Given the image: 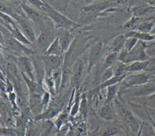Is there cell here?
Segmentation results:
<instances>
[{"label":"cell","mask_w":155,"mask_h":136,"mask_svg":"<svg viewBox=\"0 0 155 136\" xmlns=\"http://www.w3.org/2000/svg\"><path fill=\"white\" fill-rule=\"evenodd\" d=\"M155 26V19L154 18H148L142 20L134 30L142 32L151 33Z\"/></svg>","instance_id":"24"},{"label":"cell","mask_w":155,"mask_h":136,"mask_svg":"<svg viewBox=\"0 0 155 136\" xmlns=\"http://www.w3.org/2000/svg\"><path fill=\"white\" fill-rule=\"evenodd\" d=\"M51 94L48 91H45V92L42 95V102L44 106V111L49 105L51 101Z\"/></svg>","instance_id":"41"},{"label":"cell","mask_w":155,"mask_h":136,"mask_svg":"<svg viewBox=\"0 0 155 136\" xmlns=\"http://www.w3.org/2000/svg\"><path fill=\"white\" fill-rule=\"evenodd\" d=\"M42 13H45L53 22L57 30L70 29L73 30L78 26V24L61 14L58 10L54 9L44 0V5Z\"/></svg>","instance_id":"3"},{"label":"cell","mask_w":155,"mask_h":136,"mask_svg":"<svg viewBox=\"0 0 155 136\" xmlns=\"http://www.w3.org/2000/svg\"><path fill=\"white\" fill-rule=\"evenodd\" d=\"M44 82L45 85L47 86V91H48L50 94H51V96L55 97L57 96L56 88H55V84L54 82L51 77V76H47L45 75L44 78Z\"/></svg>","instance_id":"34"},{"label":"cell","mask_w":155,"mask_h":136,"mask_svg":"<svg viewBox=\"0 0 155 136\" xmlns=\"http://www.w3.org/2000/svg\"><path fill=\"white\" fill-rule=\"evenodd\" d=\"M120 82L110 85L106 88V98L104 103L112 102L116 99V96H117L120 91Z\"/></svg>","instance_id":"26"},{"label":"cell","mask_w":155,"mask_h":136,"mask_svg":"<svg viewBox=\"0 0 155 136\" xmlns=\"http://www.w3.org/2000/svg\"><path fill=\"white\" fill-rule=\"evenodd\" d=\"M154 93H155V81L142 85L130 87L119 92V94L133 99L148 96Z\"/></svg>","instance_id":"7"},{"label":"cell","mask_w":155,"mask_h":136,"mask_svg":"<svg viewBox=\"0 0 155 136\" xmlns=\"http://www.w3.org/2000/svg\"><path fill=\"white\" fill-rule=\"evenodd\" d=\"M41 128L42 135H48L53 131L55 123L50 119H42L41 120Z\"/></svg>","instance_id":"28"},{"label":"cell","mask_w":155,"mask_h":136,"mask_svg":"<svg viewBox=\"0 0 155 136\" xmlns=\"http://www.w3.org/2000/svg\"><path fill=\"white\" fill-rule=\"evenodd\" d=\"M113 76H114V73H113L112 66L106 69L101 73V83L106 81L107 80L109 79Z\"/></svg>","instance_id":"39"},{"label":"cell","mask_w":155,"mask_h":136,"mask_svg":"<svg viewBox=\"0 0 155 136\" xmlns=\"http://www.w3.org/2000/svg\"><path fill=\"white\" fill-rule=\"evenodd\" d=\"M21 6L27 17L39 29L45 26V18L47 15L37 8H33L26 4V2L19 1Z\"/></svg>","instance_id":"10"},{"label":"cell","mask_w":155,"mask_h":136,"mask_svg":"<svg viewBox=\"0 0 155 136\" xmlns=\"http://www.w3.org/2000/svg\"><path fill=\"white\" fill-rule=\"evenodd\" d=\"M58 36H59V42L62 49L63 53L66 52L70 48L72 43L76 38L74 34L72 33V30L70 29H59Z\"/></svg>","instance_id":"16"},{"label":"cell","mask_w":155,"mask_h":136,"mask_svg":"<svg viewBox=\"0 0 155 136\" xmlns=\"http://www.w3.org/2000/svg\"><path fill=\"white\" fill-rule=\"evenodd\" d=\"M1 25L5 26L9 31V32H10V34L16 40H18V41H19L20 42L22 43L25 45H29L31 47L32 46L31 43L27 39V38L22 33V32L21 31L18 26H13L10 25L5 24L2 22H1Z\"/></svg>","instance_id":"17"},{"label":"cell","mask_w":155,"mask_h":136,"mask_svg":"<svg viewBox=\"0 0 155 136\" xmlns=\"http://www.w3.org/2000/svg\"><path fill=\"white\" fill-rule=\"evenodd\" d=\"M141 22V17L133 16L130 19L124 24V28L130 31L134 30Z\"/></svg>","instance_id":"33"},{"label":"cell","mask_w":155,"mask_h":136,"mask_svg":"<svg viewBox=\"0 0 155 136\" xmlns=\"http://www.w3.org/2000/svg\"><path fill=\"white\" fill-rule=\"evenodd\" d=\"M5 90H6V93H8L10 92H12L14 91L15 90V85H13V84L12 82V81L10 80V79L7 77L5 81Z\"/></svg>","instance_id":"43"},{"label":"cell","mask_w":155,"mask_h":136,"mask_svg":"<svg viewBox=\"0 0 155 136\" xmlns=\"http://www.w3.org/2000/svg\"><path fill=\"white\" fill-rule=\"evenodd\" d=\"M22 74V76L24 80V82L27 87L28 92H35L41 94H43L45 92V90L42 87V85L38 82L36 80L32 79L30 78L25 73L21 72Z\"/></svg>","instance_id":"18"},{"label":"cell","mask_w":155,"mask_h":136,"mask_svg":"<svg viewBox=\"0 0 155 136\" xmlns=\"http://www.w3.org/2000/svg\"><path fill=\"white\" fill-rule=\"evenodd\" d=\"M120 129L115 126H108L101 133V135H115L120 134Z\"/></svg>","instance_id":"37"},{"label":"cell","mask_w":155,"mask_h":136,"mask_svg":"<svg viewBox=\"0 0 155 136\" xmlns=\"http://www.w3.org/2000/svg\"><path fill=\"white\" fill-rule=\"evenodd\" d=\"M79 111L81 114L83 115L85 119L87 117V114L88 112V99L86 95V92H84L81 95V100L80 103Z\"/></svg>","instance_id":"32"},{"label":"cell","mask_w":155,"mask_h":136,"mask_svg":"<svg viewBox=\"0 0 155 136\" xmlns=\"http://www.w3.org/2000/svg\"><path fill=\"white\" fill-rule=\"evenodd\" d=\"M155 78V58H151L148 61V64L145 70Z\"/></svg>","instance_id":"40"},{"label":"cell","mask_w":155,"mask_h":136,"mask_svg":"<svg viewBox=\"0 0 155 136\" xmlns=\"http://www.w3.org/2000/svg\"><path fill=\"white\" fill-rule=\"evenodd\" d=\"M138 40H139L138 39L134 37H127L125 42L124 48L126 49L127 51H130L136 45Z\"/></svg>","instance_id":"38"},{"label":"cell","mask_w":155,"mask_h":136,"mask_svg":"<svg viewBox=\"0 0 155 136\" xmlns=\"http://www.w3.org/2000/svg\"><path fill=\"white\" fill-rule=\"evenodd\" d=\"M11 16L16 20L18 27L27 39L31 43L33 46L37 38L33 28V23L27 17L25 13L18 14L15 13Z\"/></svg>","instance_id":"8"},{"label":"cell","mask_w":155,"mask_h":136,"mask_svg":"<svg viewBox=\"0 0 155 136\" xmlns=\"http://www.w3.org/2000/svg\"><path fill=\"white\" fill-rule=\"evenodd\" d=\"M152 33H153V34H154V40L153 41L154 43H153V44H155V31H153Z\"/></svg>","instance_id":"49"},{"label":"cell","mask_w":155,"mask_h":136,"mask_svg":"<svg viewBox=\"0 0 155 136\" xmlns=\"http://www.w3.org/2000/svg\"><path fill=\"white\" fill-rule=\"evenodd\" d=\"M39 31V35L36 38V42L31 48H34L33 49L35 51L36 49H38V51L41 52L42 54H44L50 45L58 36L56 33L57 29L53 22L47 16L45 18V26Z\"/></svg>","instance_id":"2"},{"label":"cell","mask_w":155,"mask_h":136,"mask_svg":"<svg viewBox=\"0 0 155 136\" xmlns=\"http://www.w3.org/2000/svg\"><path fill=\"white\" fill-rule=\"evenodd\" d=\"M127 75L128 74L124 75H122V76H113V77H111L109 79L107 80L106 81L102 82L99 85V87L101 90H104V89L106 88L107 87H108L110 85H114V84H116L117 83L122 82Z\"/></svg>","instance_id":"31"},{"label":"cell","mask_w":155,"mask_h":136,"mask_svg":"<svg viewBox=\"0 0 155 136\" xmlns=\"http://www.w3.org/2000/svg\"><path fill=\"white\" fill-rule=\"evenodd\" d=\"M7 1H11V2H16V1H20V0H7ZM21 1L25 2V0H21Z\"/></svg>","instance_id":"48"},{"label":"cell","mask_w":155,"mask_h":136,"mask_svg":"<svg viewBox=\"0 0 155 136\" xmlns=\"http://www.w3.org/2000/svg\"><path fill=\"white\" fill-rule=\"evenodd\" d=\"M148 45L145 42L138 40L136 45L128 52L127 56L125 60V63L129 64L130 63L137 61H147L151 58L147 53V48Z\"/></svg>","instance_id":"11"},{"label":"cell","mask_w":155,"mask_h":136,"mask_svg":"<svg viewBox=\"0 0 155 136\" xmlns=\"http://www.w3.org/2000/svg\"><path fill=\"white\" fill-rule=\"evenodd\" d=\"M153 9H154V11L155 12V6H153Z\"/></svg>","instance_id":"50"},{"label":"cell","mask_w":155,"mask_h":136,"mask_svg":"<svg viewBox=\"0 0 155 136\" xmlns=\"http://www.w3.org/2000/svg\"><path fill=\"white\" fill-rule=\"evenodd\" d=\"M148 108V107H147ZM148 110L151 114V116H152V117L153 118L154 120L155 121V108H148Z\"/></svg>","instance_id":"45"},{"label":"cell","mask_w":155,"mask_h":136,"mask_svg":"<svg viewBox=\"0 0 155 136\" xmlns=\"http://www.w3.org/2000/svg\"><path fill=\"white\" fill-rule=\"evenodd\" d=\"M1 48H4V50L15 55L25 54L32 55L36 54V52L31 47L25 46L24 44L20 42L11 34L9 31L3 25H1Z\"/></svg>","instance_id":"1"},{"label":"cell","mask_w":155,"mask_h":136,"mask_svg":"<svg viewBox=\"0 0 155 136\" xmlns=\"http://www.w3.org/2000/svg\"><path fill=\"white\" fill-rule=\"evenodd\" d=\"M51 77L54 82L55 88L56 91V94L58 95L60 91V88L62 83V67L54 69L51 73Z\"/></svg>","instance_id":"27"},{"label":"cell","mask_w":155,"mask_h":136,"mask_svg":"<svg viewBox=\"0 0 155 136\" xmlns=\"http://www.w3.org/2000/svg\"><path fill=\"white\" fill-rule=\"evenodd\" d=\"M152 81H155V78L145 71L129 73L120 82L119 92L130 87L142 85Z\"/></svg>","instance_id":"6"},{"label":"cell","mask_w":155,"mask_h":136,"mask_svg":"<svg viewBox=\"0 0 155 136\" xmlns=\"http://www.w3.org/2000/svg\"><path fill=\"white\" fill-rule=\"evenodd\" d=\"M104 52L105 48L102 42H96L90 46L87 57L88 74L93 67L99 63Z\"/></svg>","instance_id":"12"},{"label":"cell","mask_w":155,"mask_h":136,"mask_svg":"<svg viewBox=\"0 0 155 136\" xmlns=\"http://www.w3.org/2000/svg\"><path fill=\"white\" fill-rule=\"evenodd\" d=\"M133 99L139 100L142 106H145L150 108H155V93L148 96L133 98Z\"/></svg>","instance_id":"30"},{"label":"cell","mask_w":155,"mask_h":136,"mask_svg":"<svg viewBox=\"0 0 155 136\" xmlns=\"http://www.w3.org/2000/svg\"><path fill=\"white\" fill-rule=\"evenodd\" d=\"M0 135L1 136H15L18 135L16 128L12 126H1L0 129Z\"/></svg>","instance_id":"36"},{"label":"cell","mask_w":155,"mask_h":136,"mask_svg":"<svg viewBox=\"0 0 155 136\" xmlns=\"http://www.w3.org/2000/svg\"><path fill=\"white\" fill-rule=\"evenodd\" d=\"M147 4L152 6H155V0H145Z\"/></svg>","instance_id":"46"},{"label":"cell","mask_w":155,"mask_h":136,"mask_svg":"<svg viewBox=\"0 0 155 136\" xmlns=\"http://www.w3.org/2000/svg\"><path fill=\"white\" fill-rule=\"evenodd\" d=\"M104 1V0H85V2L88 4H91L93 2H94V1Z\"/></svg>","instance_id":"47"},{"label":"cell","mask_w":155,"mask_h":136,"mask_svg":"<svg viewBox=\"0 0 155 136\" xmlns=\"http://www.w3.org/2000/svg\"><path fill=\"white\" fill-rule=\"evenodd\" d=\"M25 2H28L36 8L42 11L44 5V0H25Z\"/></svg>","instance_id":"42"},{"label":"cell","mask_w":155,"mask_h":136,"mask_svg":"<svg viewBox=\"0 0 155 136\" xmlns=\"http://www.w3.org/2000/svg\"><path fill=\"white\" fill-rule=\"evenodd\" d=\"M45 70V75L51 76L52 72L56 69L62 67L64 55L62 56L53 55H40Z\"/></svg>","instance_id":"13"},{"label":"cell","mask_w":155,"mask_h":136,"mask_svg":"<svg viewBox=\"0 0 155 136\" xmlns=\"http://www.w3.org/2000/svg\"><path fill=\"white\" fill-rule=\"evenodd\" d=\"M97 114L101 119L105 121L110 122L114 120L116 117V111L113 102L110 103H104V104L98 109Z\"/></svg>","instance_id":"15"},{"label":"cell","mask_w":155,"mask_h":136,"mask_svg":"<svg viewBox=\"0 0 155 136\" xmlns=\"http://www.w3.org/2000/svg\"><path fill=\"white\" fill-rule=\"evenodd\" d=\"M118 54L119 52H110L107 53L101 66V73L106 69L113 66V65L117 61Z\"/></svg>","instance_id":"22"},{"label":"cell","mask_w":155,"mask_h":136,"mask_svg":"<svg viewBox=\"0 0 155 136\" xmlns=\"http://www.w3.org/2000/svg\"><path fill=\"white\" fill-rule=\"evenodd\" d=\"M133 16L142 17L147 14L154 13L153 6L147 5H140L134 7L131 9Z\"/></svg>","instance_id":"23"},{"label":"cell","mask_w":155,"mask_h":136,"mask_svg":"<svg viewBox=\"0 0 155 136\" xmlns=\"http://www.w3.org/2000/svg\"><path fill=\"white\" fill-rule=\"evenodd\" d=\"M44 55H53L58 56H62L64 55L62 47L61 46L59 36H57L54 40L50 45L44 54Z\"/></svg>","instance_id":"20"},{"label":"cell","mask_w":155,"mask_h":136,"mask_svg":"<svg viewBox=\"0 0 155 136\" xmlns=\"http://www.w3.org/2000/svg\"><path fill=\"white\" fill-rule=\"evenodd\" d=\"M9 57L13 60L21 72L25 73L30 78L36 80L35 69L31 57L24 55H13Z\"/></svg>","instance_id":"9"},{"label":"cell","mask_w":155,"mask_h":136,"mask_svg":"<svg viewBox=\"0 0 155 136\" xmlns=\"http://www.w3.org/2000/svg\"><path fill=\"white\" fill-rule=\"evenodd\" d=\"M128 64L117 60L112 66L114 76H122L129 74L127 72V67Z\"/></svg>","instance_id":"29"},{"label":"cell","mask_w":155,"mask_h":136,"mask_svg":"<svg viewBox=\"0 0 155 136\" xmlns=\"http://www.w3.org/2000/svg\"><path fill=\"white\" fill-rule=\"evenodd\" d=\"M148 61H137L128 64L127 72L128 73H137L145 71L148 64Z\"/></svg>","instance_id":"25"},{"label":"cell","mask_w":155,"mask_h":136,"mask_svg":"<svg viewBox=\"0 0 155 136\" xmlns=\"http://www.w3.org/2000/svg\"><path fill=\"white\" fill-rule=\"evenodd\" d=\"M125 36L127 37H134L138 39L139 40H142L145 42H153L154 40V34H151V33L142 32L137 30H131L127 34H125Z\"/></svg>","instance_id":"21"},{"label":"cell","mask_w":155,"mask_h":136,"mask_svg":"<svg viewBox=\"0 0 155 136\" xmlns=\"http://www.w3.org/2000/svg\"><path fill=\"white\" fill-rule=\"evenodd\" d=\"M117 105L118 106L116 109L115 108L116 111H118L119 115L129 128L130 133L132 135H138L142 121L139 119L131 111L122 106L119 102L117 101Z\"/></svg>","instance_id":"5"},{"label":"cell","mask_w":155,"mask_h":136,"mask_svg":"<svg viewBox=\"0 0 155 136\" xmlns=\"http://www.w3.org/2000/svg\"><path fill=\"white\" fill-rule=\"evenodd\" d=\"M85 70H88V61L82 55L76 60L71 67L70 85L72 88L79 89L86 78L84 76Z\"/></svg>","instance_id":"4"},{"label":"cell","mask_w":155,"mask_h":136,"mask_svg":"<svg viewBox=\"0 0 155 136\" xmlns=\"http://www.w3.org/2000/svg\"><path fill=\"white\" fill-rule=\"evenodd\" d=\"M155 31V26H154V29H153V31H152V32H153V31Z\"/></svg>","instance_id":"51"},{"label":"cell","mask_w":155,"mask_h":136,"mask_svg":"<svg viewBox=\"0 0 155 136\" xmlns=\"http://www.w3.org/2000/svg\"><path fill=\"white\" fill-rule=\"evenodd\" d=\"M68 113L65 111H64L60 113L58 115V118L56 120L54 123L58 131L61 129L62 125H65L66 122H68Z\"/></svg>","instance_id":"35"},{"label":"cell","mask_w":155,"mask_h":136,"mask_svg":"<svg viewBox=\"0 0 155 136\" xmlns=\"http://www.w3.org/2000/svg\"><path fill=\"white\" fill-rule=\"evenodd\" d=\"M28 103L30 111L34 116L39 115L43 112L44 106L42 102V94L35 92H28Z\"/></svg>","instance_id":"14"},{"label":"cell","mask_w":155,"mask_h":136,"mask_svg":"<svg viewBox=\"0 0 155 136\" xmlns=\"http://www.w3.org/2000/svg\"><path fill=\"white\" fill-rule=\"evenodd\" d=\"M147 53L150 58H155V44L148 45L147 48Z\"/></svg>","instance_id":"44"},{"label":"cell","mask_w":155,"mask_h":136,"mask_svg":"<svg viewBox=\"0 0 155 136\" xmlns=\"http://www.w3.org/2000/svg\"><path fill=\"white\" fill-rule=\"evenodd\" d=\"M127 39L125 34H120L114 37L111 43L106 48L108 52H119L124 46L125 42Z\"/></svg>","instance_id":"19"}]
</instances>
